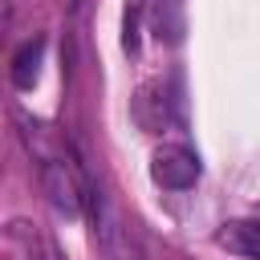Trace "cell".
Returning <instances> with one entry per match:
<instances>
[{"label": "cell", "mask_w": 260, "mask_h": 260, "mask_svg": "<svg viewBox=\"0 0 260 260\" xmlns=\"http://www.w3.org/2000/svg\"><path fill=\"white\" fill-rule=\"evenodd\" d=\"M41 187H45L49 203H53L61 215H77L81 203H85V191H89L85 175H81V171L73 167V158H65V154L41 162Z\"/></svg>", "instance_id": "1"}, {"label": "cell", "mask_w": 260, "mask_h": 260, "mask_svg": "<svg viewBox=\"0 0 260 260\" xmlns=\"http://www.w3.org/2000/svg\"><path fill=\"white\" fill-rule=\"evenodd\" d=\"M199 154L183 142H162L154 154H150V179L167 191H187L199 183Z\"/></svg>", "instance_id": "2"}, {"label": "cell", "mask_w": 260, "mask_h": 260, "mask_svg": "<svg viewBox=\"0 0 260 260\" xmlns=\"http://www.w3.org/2000/svg\"><path fill=\"white\" fill-rule=\"evenodd\" d=\"M4 256L8 260H53L45 248V236L32 219H8L4 223Z\"/></svg>", "instance_id": "3"}, {"label": "cell", "mask_w": 260, "mask_h": 260, "mask_svg": "<svg viewBox=\"0 0 260 260\" xmlns=\"http://www.w3.org/2000/svg\"><path fill=\"white\" fill-rule=\"evenodd\" d=\"M134 118H138V126L150 130V134L167 130V126H171V98H167V89H162V85H142L138 98H134Z\"/></svg>", "instance_id": "4"}, {"label": "cell", "mask_w": 260, "mask_h": 260, "mask_svg": "<svg viewBox=\"0 0 260 260\" xmlns=\"http://www.w3.org/2000/svg\"><path fill=\"white\" fill-rule=\"evenodd\" d=\"M215 240H219L228 252H236V256L260 260V219H232V223L219 228Z\"/></svg>", "instance_id": "5"}, {"label": "cell", "mask_w": 260, "mask_h": 260, "mask_svg": "<svg viewBox=\"0 0 260 260\" xmlns=\"http://www.w3.org/2000/svg\"><path fill=\"white\" fill-rule=\"evenodd\" d=\"M93 223H98V232H102V244H106V256H110V260H142L138 244L130 240V232H126L110 211H106V215H98Z\"/></svg>", "instance_id": "6"}, {"label": "cell", "mask_w": 260, "mask_h": 260, "mask_svg": "<svg viewBox=\"0 0 260 260\" xmlns=\"http://www.w3.org/2000/svg\"><path fill=\"white\" fill-rule=\"evenodd\" d=\"M41 53H45V37H32L28 45L16 49V57H12V85H16V89H28V85L37 81Z\"/></svg>", "instance_id": "7"}, {"label": "cell", "mask_w": 260, "mask_h": 260, "mask_svg": "<svg viewBox=\"0 0 260 260\" xmlns=\"http://www.w3.org/2000/svg\"><path fill=\"white\" fill-rule=\"evenodd\" d=\"M158 4V20H162V8H175V0H154Z\"/></svg>", "instance_id": "8"}]
</instances>
